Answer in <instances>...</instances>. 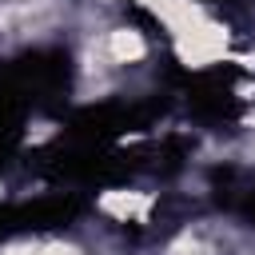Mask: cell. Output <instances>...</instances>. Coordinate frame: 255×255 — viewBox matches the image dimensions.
I'll list each match as a JSON object with an SVG mask.
<instances>
[{"instance_id":"cell-1","label":"cell","mask_w":255,"mask_h":255,"mask_svg":"<svg viewBox=\"0 0 255 255\" xmlns=\"http://www.w3.org/2000/svg\"><path fill=\"white\" fill-rule=\"evenodd\" d=\"M104 211H112V215H120V219L143 215V211H147V195H139V191H108V195H104Z\"/></svg>"},{"instance_id":"cell-2","label":"cell","mask_w":255,"mask_h":255,"mask_svg":"<svg viewBox=\"0 0 255 255\" xmlns=\"http://www.w3.org/2000/svg\"><path fill=\"white\" fill-rule=\"evenodd\" d=\"M112 56H116V60H139V56H143V40H139L135 32L120 28V32H112Z\"/></svg>"},{"instance_id":"cell-3","label":"cell","mask_w":255,"mask_h":255,"mask_svg":"<svg viewBox=\"0 0 255 255\" xmlns=\"http://www.w3.org/2000/svg\"><path fill=\"white\" fill-rule=\"evenodd\" d=\"M44 255H76V251H68V247H48Z\"/></svg>"},{"instance_id":"cell-4","label":"cell","mask_w":255,"mask_h":255,"mask_svg":"<svg viewBox=\"0 0 255 255\" xmlns=\"http://www.w3.org/2000/svg\"><path fill=\"white\" fill-rule=\"evenodd\" d=\"M183 255H207V251H199V247H195V251H183Z\"/></svg>"}]
</instances>
